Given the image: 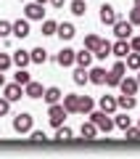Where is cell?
Returning a JSON list of instances; mask_svg holds the SVG:
<instances>
[{"label": "cell", "mask_w": 140, "mask_h": 159, "mask_svg": "<svg viewBox=\"0 0 140 159\" xmlns=\"http://www.w3.org/2000/svg\"><path fill=\"white\" fill-rule=\"evenodd\" d=\"M106 69L103 66H95V69H87V77H90V82L93 85H106Z\"/></svg>", "instance_id": "5bb4252c"}, {"label": "cell", "mask_w": 140, "mask_h": 159, "mask_svg": "<svg viewBox=\"0 0 140 159\" xmlns=\"http://www.w3.org/2000/svg\"><path fill=\"white\" fill-rule=\"evenodd\" d=\"M124 135H127V141H140V127H132V125H129L127 130H124Z\"/></svg>", "instance_id": "8d00e7d4"}, {"label": "cell", "mask_w": 140, "mask_h": 159, "mask_svg": "<svg viewBox=\"0 0 140 159\" xmlns=\"http://www.w3.org/2000/svg\"><path fill=\"white\" fill-rule=\"evenodd\" d=\"M34 3H40V6H45V3H50V0H34Z\"/></svg>", "instance_id": "ee69618b"}, {"label": "cell", "mask_w": 140, "mask_h": 159, "mask_svg": "<svg viewBox=\"0 0 140 159\" xmlns=\"http://www.w3.org/2000/svg\"><path fill=\"white\" fill-rule=\"evenodd\" d=\"M61 103H63V109H66L69 114H77V106H79V96H77V93H63Z\"/></svg>", "instance_id": "4fadbf2b"}, {"label": "cell", "mask_w": 140, "mask_h": 159, "mask_svg": "<svg viewBox=\"0 0 140 159\" xmlns=\"http://www.w3.org/2000/svg\"><path fill=\"white\" fill-rule=\"evenodd\" d=\"M32 125H34V117L29 111H19L13 117V133H19V135H27L32 130Z\"/></svg>", "instance_id": "7a4b0ae2"}, {"label": "cell", "mask_w": 140, "mask_h": 159, "mask_svg": "<svg viewBox=\"0 0 140 159\" xmlns=\"http://www.w3.org/2000/svg\"><path fill=\"white\" fill-rule=\"evenodd\" d=\"M114 125H116L119 130H127V127L132 125V117H127V111H122V114H116V117H114Z\"/></svg>", "instance_id": "4316f807"}, {"label": "cell", "mask_w": 140, "mask_h": 159, "mask_svg": "<svg viewBox=\"0 0 140 159\" xmlns=\"http://www.w3.org/2000/svg\"><path fill=\"white\" fill-rule=\"evenodd\" d=\"M98 125L95 122H82V127H79V135L85 138V141H95V135H98Z\"/></svg>", "instance_id": "2e32d148"}, {"label": "cell", "mask_w": 140, "mask_h": 159, "mask_svg": "<svg viewBox=\"0 0 140 159\" xmlns=\"http://www.w3.org/2000/svg\"><path fill=\"white\" fill-rule=\"evenodd\" d=\"M3 96L8 98V101H21V96H24V88L19 85V82H11V85H3Z\"/></svg>", "instance_id": "52a82bcc"}, {"label": "cell", "mask_w": 140, "mask_h": 159, "mask_svg": "<svg viewBox=\"0 0 140 159\" xmlns=\"http://www.w3.org/2000/svg\"><path fill=\"white\" fill-rule=\"evenodd\" d=\"M129 24L132 27H140V8L132 6V11H129Z\"/></svg>", "instance_id": "74e56055"}, {"label": "cell", "mask_w": 140, "mask_h": 159, "mask_svg": "<svg viewBox=\"0 0 140 159\" xmlns=\"http://www.w3.org/2000/svg\"><path fill=\"white\" fill-rule=\"evenodd\" d=\"M98 45H101V37H98V34H87V37H85V45H82V48H87V51L95 53V51H98Z\"/></svg>", "instance_id": "4dcf8cb0"}, {"label": "cell", "mask_w": 140, "mask_h": 159, "mask_svg": "<svg viewBox=\"0 0 140 159\" xmlns=\"http://www.w3.org/2000/svg\"><path fill=\"white\" fill-rule=\"evenodd\" d=\"M98 106H101L106 114H116V109H119V103H116V96H101Z\"/></svg>", "instance_id": "9a60e30c"}, {"label": "cell", "mask_w": 140, "mask_h": 159, "mask_svg": "<svg viewBox=\"0 0 140 159\" xmlns=\"http://www.w3.org/2000/svg\"><path fill=\"white\" fill-rule=\"evenodd\" d=\"M72 13L74 16H85V13H87V3H85V0H72Z\"/></svg>", "instance_id": "f1b7e54d"}, {"label": "cell", "mask_w": 140, "mask_h": 159, "mask_svg": "<svg viewBox=\"0 0 140 159\" xmlns=\"http://www.w3.org/2000/svg\"><path fill=\"white\" fill-rule=\"evenodd\" d=\"M106 56H111V43H108V40H101V45H98V51L93 53V58H98V61H103Z\"/></svg>", "instance_id": "cb8c5ba5"}, {"label": "cell", "mask_w": 140, "mask_h": 159, "mask_svg": "<svg viewBox=\"0 0 140 159\" xmlns=\"http://www.w3.org/2000/svg\"><path fill=\"white\" fill-rule=\"evenodd\" d=\"M42 93H45V88L40 82H34V80H29L27 85H24V96L27 98H42Z\"/></svg>", "instance_id": "7c38bea8"}, {"label": "cell", "mask_w": 140, "mask_h": 159, "mask_svg": "<svg viewBox=\"0 0 140 159\" xmlns=\"http://www.w3.org/2000/svg\"><path fill=\"white\" fill-rule=\"evenodd\" d=\"M111 72H114V74H119V77H124V74H127V64H124L122 58H119V61L111 66Z\"/></svg>", "instance_id": "e575fe53"}, {"label": "cell", "mask_w": 140, "mask_h": 159, "mask_svg": "<svg viewBox=\"0 0 140 159\" xmlns=\"http://www.w3.org/2000/svg\"><path fill=\"white\" fill-rule=\"evenodd\" d=\"M11 34L19 40L29 37L32 34V29H29V19H19V21H11Z\"/></svg>", "instance_id": "8992f818"}, {"label": "cell", "mask_w": 140, "mask_h": 159, "mask_svg": "<svg viewBox=\"0 0 140 159\" xmlns=\"http://www.w3.org/2000/svg\"><path fill=\"white\" fill-rule=\"evenodd\" d=\"M42 98H45V103H48V106H50V103H58V101H61V98H63V93H61V88L50 85V88H45Z\"/></svg>", "instance_id": "e0dca14e"}, {"label": "cell", "mask_w": 140, "mask_h": 159, "mask_svg": "<svg viewBox=\"0 0 140 159\" xmlns=\"http://www.w3.org/2000/svg\"><path fill=\"white\" fill-rule=\"evenodd\" d=\"M129 48L140 53V34H135V37H129Z\"/></svg>", "instance_id": "60d3db41"}, {"label": "cell", "mask_w": 140, "mask_h": 159, "mask_svg": "<svg viewBox=\"0 0 140 159\" xmlns=\"http://www.w3.org/2000/svg\"><path fill=\"white\" fill-rule=\"evenodd\" d=\"M29 80H32V77H29V72H27V69H19V72L13 74V82H19V85H21V88L27 85Z\"/></svg>", "instance_id": "1f68e13d"}, {"label": "cell", "mask_w": 140, "mask_h": 159, "mask_svg": "<svg viewBox=\"0 0 140 159\" xmlns=\"http://www.w3.org/2000/svg\"><path fill=\"white\" fill-rule=\"evenodd\" d=\"M63 3H66V0H50V6H53V8H63Z\"/></svg>", "instance_id": "b9f144b4"}, {"label": "cell", "mask_w": 140, "mask_h": 159, "mask_svg": "<svg viewBox=\"0 0 140 159\" xmlns=\"http://www.w3.org/2000/svg\"><path fill=\"white\" fill-rule=\"evenodd\" d=\"M11 58H13V66H19V69H27L29 64H32V56H29V51H16Z\"/></svg>", "instance_id": "ffe728a7"}, {"label": "cell", "mask_w": 140, "mask_h": 159, "mask_svg": "<svg viewBox=\"0 0 140 159\" xmlns=\"http://www.w3.org/2000/svg\"><path fill=\"white\" fill-rule=\"evenodd\" d=\"M24 19H29V21H42L45 19V6H40V3H27L24 6Z\"/></svg>", "instance_id": "277c9868"}, {"label": "cell", "mask_w": 140, "mask_h": 159, "mask_svg": "<svg viewBox=\"0 0 140 159\" xmlns=\"http://www.w3.org/2000/svg\"><path fill=\"white\" fill-rule=\"evenodd\" d=\"M6 85V72H0V88Z\"/></svg>", "instance_id": "7bdbcfd3"}, {"label": "cell", "mask_w": 140, "mask_h": 159, "mask_svg": "<svg viewBox=\"0 0 140 159\" xmlns=\"http://www.w3.org/2000/svg\"><path fill=\"white\" fill-rule=\"evenodd\" d=\"M138 127H140V119H138Z\"/></svg>", "instance_id": "7dc6e473"}, {"label": "cell", "mask_w": 140, "mask_h": 159, "mask_svg": "<svg viewBox=\"0 0 140 159\" xmlns=\"http://www.w3.org/2000/svg\"><path fill=\"white\" fill-rule=\"evenodd\" d=\"M74 53L77 51H72V48H61V51L56 53V61L61 64V66H72L74 64Z\"/></svg>", "instance_id": "d6986e66"}, {"label": "cell", "mask_w": 140, "mask_h": 159, "mask_svg": "<svg viewBox=\"0 0 140 159\" xmlns=\"http://www.w3.org/2000/svg\"><path fill=\"white\" fill-rule=\"evenodd\" d=\"M129 51H132V48H129V40H116V43H111V56H116V58H127Z\"/></svg>", "instance_id": "30bf717a"}, {"label": "cell", "mask_w": 140, "mask_h": 159, "mask_svg": "<svg viewBox=\"0 0 140 159\" xmlns=\"http://www.w3.org/2000/svg\"><path fill=\"white\" fill-rule=\"evenodd\" d=\"M11 66H13V58H11V53H0V72H8Z\"/></svg>", "instance_id": "d6a6232c"}, {"label": "cell", "mask_w": 140, "mask_h": 159, "mask_svg": "<svg viewBox=\"0 0 140 159\" xmlns=\"http://www.w3.org/2000/svg\"><path fill=\"white\" fill-rule=\"evenodd\" d=\"M56 29H58V21H53V19H42V34H45V37L56 34Z\"/></svg>", "instance_id": "f546056e"}, {"label": "cell", "mask_w": 140, "mask_h": 159, "mask_svg": "<svg viewBox=\"0 0 140 159\" xmlns=\"http://www.w3.org/2000/svg\"><path fill=\"white\" fill-rule=\"evenodd\" d=\"M8 111H11V101L6 96H0V117H6Z\"/></svg>", "instance_id": "f35d334b"}, {"label": "cell", "mask_w": 140, "mask_h": 159, "mask_svg": "<svg viewBox=\"0 0 140 159\" xmlns=\"http://www.w3.org/2000/svg\"><path fill=\"white\" fill-rule=\"evenodd\" d=\"M98 16H101V24H106V27H114V24L119 21L116 8L108 6V3H103V6H101V13H98Z\"/></svg>", "instance_id": "5b68a950"}, {"label": "cell", "mask_w": 140, "mask_h": 159, "mask_svg": "<svg viewBox=\"0 0 140 159\" xmlns=\"http://www.w3.org/2000/svg\"><path fill=\"white\" fill-rule=\"evenodd\" d=\"M66 109H63V103L58 101V103H50V109H48V122H50L53 127H61L63 125V119H66Z\"/></svg>", "instance_id": "3957f363"}, {"label": "cell", "mask_w": 140, "mask_h": 159, "mask_svg": "<svg viewBox=\"0 0 140 159\" xmlns=\"http://www.w3.org/2000/svg\"><path fill=\"white\" fill-rule=\"evenodd\" d=\"M8 34H11V21L0 19V37H8Z\"/></svg>", "instance_id": "ab89813d"}, {"label": "cell", "mask_w": 140, "mask_h": 159, "mask_svg": "<svg viewBox=\"0 0 140 159\" xmlns=\"http://www.w3.org/2000/svg\"><path fill=\"white\" fill-rule=\"evenodd\" d=\"M135 6H138V8H140V0H135Z\"/></svg>", "instance_id": "f6af8a7d"}, {"label": "cell", "mask_w": 140, "mask_h": 159, "mask_svg": "<svg viewBox=\"0 0 140 159\" xmlns=\"http://www.w3.org/2000/svg\"><path fill=\"white\" fill-rule=\"evenodd\" d=\"M74 64H77V66H85V69H87L90 64H93V51L82 48L79 53H74Z\"/></svg>", "instance_id": "44dd1931"}, {"label": "cell", "mask_w": 140, "mask_h": 159, "mask_svg": "<svg viewBox=\"0 0 140 159\" xmlns=\"http://www.w3.org/2000/svg\"><path fill=\"white\" fill-rule=\"evenodd\" d=\"M124 64H127V69H132V72H140V53L138 51H129L127 58H124Z\"/></svg>", "instance_id": "603a6c76"}, {"label": "cell", "mask_w": 140, "mask_h": 159, "mask_svg": "<svg viewBox=\"0 0 140 159\" xmlns=\"http://www.w3.org/2000/svg\"><path fill=\"white\" fill-rule=\"evenodd\" d=\"M116 103H119V109H122V111H132V109L138 106V98L122 93V96H116Z\"/></svg>", "instance_id": "ac0fdd59"}, {"label": "cell", "mask_w": 140, "mask_h": 159, "mask_svg": "<svg viewBox=\"0 0 140 159\" xmlns=\"http://www.w3.org/2000/svg\"><path fill=\"white\" fill-rule=\"evenodd\" d=\"M93 106H95V101L90 96H79V106H77V114H85L87 117L90 111H93Z\"/></svg>", "instance_id": "7402d4cb"}, {"label": "cell", "mask_w": 140, "mask_h": 159, "mask_svg": "<svg viewBox=\"0 0 140 159\" xmlns=\"http://www.w3.org/2000/svg\"><path fill=\"white\" fill-rule=\"evenodd\" d=\"M72 80H74V85H85V82H90L87 69H85V66H77V69H74V74H72Z\"/></svg>", "instance_id": "d4e9b609"}, {"label": "cell", "mask_w": 140, "mask_h": 159, "mask_svg": "<svg viewBox=\"0 0 140 159\" xmlns=\"http://www.w3.org/2000/svg\"><path fill=\"white\" fill-rule=\"evenodd\" d=\"M87 117H90V122H95V125H98V130H101V133H111L114 127H116V125H114V119H111V114H106L103 109L90 111Z\"/></svg>", "instance_id": "6da1fadb"}, {"label": "cell", "mask_w": 140, "mask_h": 159, "mask_svg": "<svg viewBox=\"0 0 140 159\" xmlns=\"http://www.w3.org/2000/svg\"><path fill=\"white\" fill-rule=\"evenodd\" d=\"M138 85H140V74H138Z\"/></svg>", "instance_id": "bcb514c9"}, {"label": "cell", "mask_w": 140, "mask_h": 159, "mask_svg": "<svg viewBox=\"0 0 140 159\" xmlns=\"http://www.w3.org/2000/svg\"><path fill=\"white\" fill-rule=\"evenodd\" d=\"M56 34H58V37L63 40V43H69V40H72L74 34H77V29H74V24H72V21H63V24H58Z\"/></svg>", "instance_id": "8fae6325"}, {"label": "cell", "mask_w": 140, "mask_h": 159, "mask_svg": "<svg viewBox=\"0 0 140 159\" xmlns=\"http://www.w3.org/2000/svg\"><path fill=\"white\" fill-rule=\"evenodd\" d=\"M114 34H116V40H129V37H132V24H129V19H127V21L119 19V21L114 24Z\"/></svg>", "instance_id": "ba28073f"}, {"label": "cell", "mask_w": 140, "mask_h": 159, "mask_svg": "<svg viewBox=\"0 0 140 159\" xmlns=\"http://www.w3.org/2000/svg\"><path fill=\"white\" fill-rule=\"evenodd\" d=\"M29 141H32V143H45L48 135H45L42 130H29Z\"/></svg>", "instance_id": "836d02e7"}, {"label": "cell", "mask_w": 140, "mask_h": 159, "mask_svg": "<svg viewBox=\"0 0 140 159\" xmlns=\"http://www.w3.org/2000/svg\"><path fill=\"white\" fill-rule=\"evenodd\" d=\"M74 138V133H72V127H66V125H61V127H56V141H61V143H66V141H72Z\"/></svg>", "instance_id": "484cf974"}, {"label": "cell", "mask_w": 140, "mask_h": 159, "mask_svg": "<svg viewBox=\"0 0 140 159\" xmlns=\"http://www.w3.org/2000/svg\"><path fill=\"white\" fill-rule=\"evenodd\" d=\"M29 56H32V64H45L48 61V51L45 48H34V51H29Z\"/></svg>", "instance_id": "83f0119b"}, {"label": "cell", "mask_w": 140, "mask_h": 159, "mask_svg": "<svg viewBox=\"0 0 140 159\" xmlns=\"http://www.w3.org/2000/svg\"><path fill=\"white\" fill-rule=\"evenodd\" d=\"M119 90H122V93H127V96H135V93L140 90L138 77H127V74H124V77H122V82H119Z\"/></svg>", "instance_id": "9c48e42d"}, {"label": "cell", "mask_w": 140, "mask_h": 159, "mask_svg": "<svg viewBox=\"0 0 140 159\" xmlns=\"http://www.w3.org/2000/svg\"><path fill=\"white\" fill-rule=\"evenodd\" d=\"M119 82H122V77H119V74H114V72L106 74V85H108V88H119Z\"/></svg>", "instance_id": "d590c367"}]
</instances>
